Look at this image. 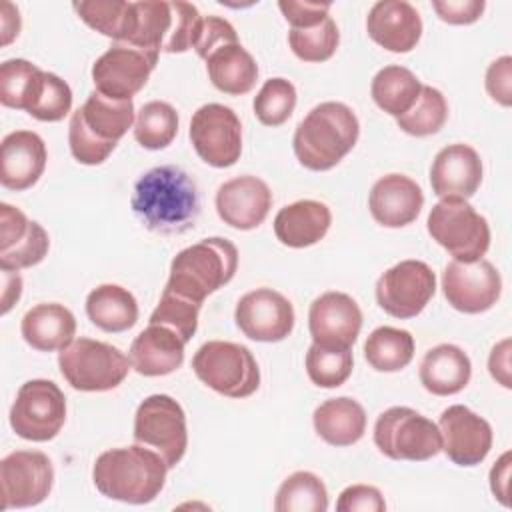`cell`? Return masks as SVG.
<instances>
[{
    "mask_svg": "<svg viewBox=\"0 0 512 512\" xmlns=\"http://www.w3.org/2000/svg\"><path fill=\"white\" fill-rule=\"evenodd\" d=\"M316 434L332 446H352L366 432V412L348 396L322 402L312 414Z\"/></svg>",
    "mask_w": 512,
    "mask_h": 512,
    "instance_id": "28",
    "label": "cell"
},
{
    "mask_svg": "<svg viewBox=\"0 0 512 512\" xmlns=\"http://www.w3.org/2000/svg\"><path fill=\"white\" fill-rule=\"evenodd\" d=\"M360 124L350 106L322 102L296 126L292 148L298 162L314 172L334 168L356 144Z\"/></svg>",
    "mask_w": 512,
    "mask_h": 512,
    "instance_id": "3",
    "label": "cell"
},
{
    "mask_svg": "<svg viewBox=\"0 0 512 512\" xmlns=\"http://www.w3.org/2000/svg\"><path fill=\"white\" fill-rule=\"evenodd\" d=\"M208 78L224 94H248L258 80V64L252 54L240 44H226L206 58Z\"/></svg>",
    "mask_w": 512,
    "mask_h": 512,
    "instance_id": "29",
    "label": "cell"
},
{
    "mask_svg": "<svg viewBox=\"0 0 512 512\" xmlns=\"http://www.w3.org/2000/svg\"><path fill=\"white\" fill-rule=\"evenodd\" d=\"M482 182V160L468 144L442 148L430 166L432 192L440 198H470Z\"/></svg>",
    "mask_w": 512,
    "mask_h": 512,
    "instance_id": "22",
    "label": "cell"
},
{
    "mask_svg": "<svg viewBox=\"0 0 512 512\" xmlns=\"http://www.w3.org/2000/svg\"><path fill=\"white\" fill-rule=\"evenodd\" d=\"M0 28H2V46H8L20 32V14L18 8L12 2H2V12H0Z\"/></svg>",
    "mask_w": 512,
    "mask_h": 512,
    "instance_id": "54",
    "label": "cell"
},
{
    "mask_svg": "<svg viewBox=\"0 0 512 512\" xmlns=\"http://www.w3.org/2000/svg\"><path fill=\"white\" fill-rule=\"evenodd\" d=\"M340 42L336 22L328 16L322 22L306 28H290L288 44L304 62H324L334 56Z\"/></svg>",
    "mask_w": 512,
    "mask_h": 512,
    "instance_id": "40",
    "label": "cell"
},
{
    "mask_svg": "<svg viewBox=\"0 0 512 512\" xmlns=\"http://www.w3.org/2000/svg\"><path fill=\"white\" fill-rule=\"evenodd\" d=\"M58 366L74 390L106 392L124 382L132 364L108 342L78 338L58 352Z\"/></svg>",
    "mask_w": 512,
    "mask_h": 512,
    "instance_id": "6",
    "label": "cell"
},
{
    "mask_svg": "<svg viewBox=\"0 0 512 512\" xmlns=\"http://www.w3.org/2000/svg\"><path fill=\"white\" fill-rule=\"evenodd\" d=\"M48 152L44 140L32 130H16L2 138L0 182L4 188L22 192L32 188L44 168Z\"/></svg>",
    "mask_w": 512,
    "mask_h": 512,
    "instance_id": "21",
    "label": "cell"
},
{
    "mask_svg": "<svg viewBox=\"0 0 512 512\" xmlns=\"http://www.w3.org/2000/svg\"><path fill=\"white\" fill-rule=\"evenodd\" d=\"M472 376L468 354L454 344L430 348L420 362V382L434 396H452L466 388Z\"/></svg>",
    "mask_w": 512,
    "mask_h": 512,
    "instance_id": "27",
    "label": "cell"
},
{
    "mask_svg": "<svg viewBox=\"0 0 512 512\" xmlns=\"http://www.w3.org/2000/svg\"><path fill=\"white\" fill-rule=\"evenodd\" d=\"M442 290L454 310L480 314L498 302L502 278L496 266L484 258L476 262L452 260L442 272Z\"/></svg>",
    "mask_w": 512,
    "mask_h": 512,
    "instance_id": "15",
    "label": "cell"
},
{
    "mask_svg": "<svg viewBox=\"0 0 512 512\" xmlns=\"http://www.w3.org/2000/svg\"><path fill=\"white\" fill-rule=\"evenodd\" d=\"M374 444L390 460L424 462L442 450L438 424L408 406L384 410L374 424Z\"/></svg>",
    "mask_w": 512,
    "mask_h": 512,
    "instance_id": "8",
    "label": "cell"
},
{
    "mask_svg": "<svg viewBox=\"0 0 512 512\" xmlns=\"http://www.w3.org/2000/svg\"><path fill=\"white\" fill-rule=\"evenodd\" d=\"M42 70L24 60L12 58L0 64V102L6 108L14 110H28L38 84L42 80Z\"/></svg>",
    "mask_w": 512,
    "mask_h": 512,
    "instance_id": "37",
    "label": "cell"
},
{
    "mask_svg": "<svg viewBox=\"0 0 512 512\" xmlns=\"http://www.w3.org/2000/svg\"><path fill=\"white\" fill-rule=\"evenodd\" d=\"M66 422V396L52 380L24 382L10 408V426L16 436L30 442H48Z\"/></svg>",
    "mask_w": 512,
    "mask_h": 512,
    "instance_id": "10",
    "label": "cell"
},
{
    "mask_svg": "<svg viewBox=\"0 0 512 512\" xmlns=\"http://www.w3.org/2000/svg\"><path fill=\"white\" fill-rule=\"evenodd\" d=\"M280 12L292 28H306L328 18L330 2H298V0H280Z\"/></svg>",
    "mask_w": 512,
    "mask_h": 512,
    "instance_id": "48",
    "label": "cell"
},
{
    "mask_svg": "<svg viewBox=\"0 0 512 512\" xmlns=\"http://www.w3.org/2000/svg\"><path fill=\"white\" fill-rule=\"evenodd\" d=\"M72 108V90L56 74L44 72L38 90L28 106V114L40 122H58Z\"/></svg>",
    "mask_w": 512,
    "mask_h": 512,
    "instance_id": "43",
    "label": "cell"
},
{
    "mask_svg": "<svg viewBox=\"0 0 512 512\" xmlns=\"http://www.w3.org/2000/svg\"><path fill=\"white\" fill-rule=\"evenodd\" d=\"M234 320L250 340L280 342L294 328V308L284 294L272 288H256L238 300Z\"/></svg>",
    "mask_w": 512,
    "mask_h": 512,
    "instance_id": "16",
    "label": "cell"
},
{
    "mask_svg": "<svg viewBox=\"0 0 512 512\" xmlns=\"http://www.w3.org/2000/svg\"><path fill=\"white\" fill-rule=\"evenodd\" d=\"M364 358L378 372H398L414 358V338L408 330L378 326L364 342Z\"/></svg>",
    "mask_w": 512,
    "mask_h": 512,
    "instance_id": "34",
    "label": "cell"
},
{
    "mask_svg": "<svg viewBox=\"0 0 512 512\" xmlns=\"http://www.w3.org/2000/svg\"><path fill=\"white\" fill-rule=\"evenodd\" d=\"M158 54L126 42H114L92 64V82L108 98L132 100L146 86L150 72L156 68Z\"/></svg>",
    "mask_w": 512,
    "mask_h": 512,
    "instance_id": "12",
    "label": "cell"
},
{
    "mask_svg": "<svg viewBox=\"0 0 512 512\" xmlns=\"http://www.w3.org/2000/svg\"><path fill=\"white\" fill-rule=\"evenodd\" d=\"M234 42H238V34L228 20L220 16H204L194 50L202 60H206L214 50Z\"/></svg>",
    "mask_w": 512,
    "mask_h": 512,
    "instance_id": "46",
    "label": "cell"
},
{
    "mask_svg": "<svg viewBox=\"0 0 512 512\" xmlns=\"http://www.w3.org/2000/svg\"><path fill=\"white\" fill-rule=\"evenodd\" d=\"M362 328V310L344 292L320 294L308 310V330L312 342L324 348H352Z\"/></svg>",
    "mask_w": 512,
    "mask_h": 512,
    "instance_id": "17",
    "label": "cell"
},
{
    "mask_svg": "<svg viewBox=\"0 0 512 512\" xmlns=\"http://www.w3.org/2000/svg\"><path fill=\"white\" fill-rule=\"evenodd\" d=\"M366 32L384 50L404 54L420 42L422 18L406 0H380L368 12Z\"/></svg>",
    "mask_w": 512,
    "mask_h": 512,
    "instance_id": "20",
    "label": "cell"
},
{
    "mask_svg": "<svg viewBox=\"0 0 512 512\" xmlns=\"http://www.w3.org/2000/svg\"><path fill=\"white\" fill-rule=\"evenodd\" d=\"M436 292V276L422 260H402L376 282L378 306L400 320L418 316Z\"/></svg>",
    "mask_w": 512,
    "mask_h": 512,
    "instance_id": "13",
    "label": "cell"
},
{
    "mask_svg": "<svg viewBox=\"0 0 512 512\" xmlns=\"http://www.w3.org/2000/svg\"><path fill=\"white\" fill-rule=\"evenodd\" d=\"M486 92L500 106L512 104V58L502 56L486 70Z\"/></svg>",
    "mask_w": 512,
    "mask_h": 512,
    "instance_id": "49",
    "label": "cell"
},
{
    "mask_svg": "<svg viewBox=\"0 0 512 512\" xmlns=\"http://www.w3.org/2000/svg\"><path fill=\"white\" fill-rule=\"evenodd\" d=\"M168 466L162 456L142 444L102 452L92 468L98 492L126 504H148L164 488Z\"/></svg>",
    "mask_w": 512,
    "mask_h": 512,
    "instance_id": "2",
    "label": "cell"
},
{
    "mask_svg": "<svg viewBox=\"0 0 512 512\" xmlns=\"http://www.w3.org/2000/svg\"><path fill=\"white\" fill-rule=\"evenodd\" d=\"M338 512H384L382 492L370 484H352L344 488L336 502Z\"/></svg>",
    "mask_w": 512,
    "mask_h": 512,
    "instance_id": "47",
    "label": "cell"
},
{
    "mask_svg": "<svg viewBox=\"0 0 512 512\" xmlns=\"http://www.w3.org/2000/svg\"><path fill=\"white\" fill-rule=\"evenodd\" d=\"M214 202L224 224L236 230H254L272 208V192L262 178L246 174L224 182Z\"/></svg>",
    "mask_w": 512,
    "mask_h": 512,
    "instance_id": "19",
    "label": "cell"
},
{
    "mask_svg": "<svg viewBox=\"0 0 512 512\" xmlns=\"http://www.w3.org/2000/svg\"><path fill=\"white\" fill-rule=\"evenodd\" d=\"M422 206V188L404 174H386L378 178L368 196L370 214L384 228H402L412 224Z\"/></svg>",
    "mask_w": 512,
    "mask_h": 512,
    "instance_id": "23",
    "label": "cell"
},
{
    "mask_svg": "<svg viewBox=\"0 0 512 512\" xmlns=\"http://www.w3.org/2000/svg\"><path fill=\"white\" fill-rule=\"evenodd\" d=\"M84 124L88 130L102 142L118 144V140L132 128L134 124V104L132 100H114L98 90L90 92L82 108Z\"/></svg>",
    "mask_w": 512,
    "mask_h": 512,
    "instance_id": "31",
    "label": "cell"
},
{
    "mask_svg": "<svg viewBox=\"0 0 512 512\" xmlns=\"http://www.w3.org/2000/svg\"><path fill=\"white\" fill-rule=\"evenodd\" d=\"M2 508H28L44 502L54 484L52 460L40 450H16L0 462Z\"/></svg>",
    "mask_w": 512,
    "mask_h": 512,
    "instance_id": "14",
    "label": "cell"
},
{
    "mask_svg": "<svg viewBox=\"0 0 512 512\" xmlns=\"http://www.w3.org/2000/svg\"><path fill=\"white\" fill-rule=\"evenodd\" d=\"M86 314L96 328L116 334L136 324L138 302L120 284H100L86 298Z\"/></svg>",
    "mask_w": 512,
    "mask_h": 512,
    "instance_id": "30",
    "label": "cell"
},
{
    "mask_svg": "<svg viewBox=\"0 0 512 512\" xmlns=\"http://www.w3.org/2000/svg\"><path fill=\"white\" fill-rule=\"evenodd\" d=\"M190 142L208 166H234L242 154L240 118L224 104H204L190 120Z\"/></svg>",
    "mask_w": 512,
    "mask_h": 512,
    "instance_id": "11",
    "label": "cell"
},
{
    "mask_svg": "<svg viewBox=\"0 0 512 512\" xmlns=\"http://www.w3.org/2000/svg\"><path fill=\"white\" fill-rule=\"evenodd\" d=\"M72 8L92 30L114 42H130L136 28V2L124 0H80Z\"/></svg>",
    "mask_w": 512,
    "mask_h": 512,
    "instance_id": "32",
    "label": "cell"
},
{
    "mask_svg": "<svg viewBox=\"0 0 512 512\" xmlns=\"http://www.w3.org/2000/svg\"><path fill=\"white\" fill-rule=\"evenodd\" d=\"M422 82L404 66H384L372 78V100L380 110L398 118L406 114L418 100Z\"/></svg>",
    "mask_w": 512,
    "mask_h": 512,
    "instance_id": "33",
    "label": "cell"
},
{
    "mask_svg": "<svg viewBox=\"0 0 512 512\" xmlns=\"http://www.w3.org/2000/svg\"><path fill=\"white\" fill-rule=\"evenodd\" d=\"M68 144H70L72 156L80 164H86V166L102 164L114 152V148H116V144L102 142V140H98L88 130V126L82 120L80 110H76L72 114V118H70V124H68Z\"/></svg>",
    "mask_w": 512,
    "mask_h": 512,
    "instance_id": "45",
    "label": "cell"
},
{
    "mask_svg": "<svg viewBox=\"0 0 512 512\" xmlns=\"http://www.w3.org/2000/svg\"><path fill=\"white\" fill-rule=\"evenodd\" d=\"M50 248L48 232L38 224L30 222L28 230L20 240H16L10 248L0 250V268L8 272H18L22 268L36 266L44 260Z\"/></svg>",
    "mask_w": 512,
    "mask_h": 512,
    "instance_id": "44",
    "label": "cell"
},
{
    "mask_svg": "<svg viewBox=\"0 0 512 512\" xmlns=\"http://www.w3.org/2000/svg\"><path fill=\"white\" fill-rule=\"evenodd\" d=\"M276 512H326L328 492L324 482L306 470L290 474L274 498Z\"/></svg>",
    "mask_w": 512,
    "mask_h": 512,
    "instance_id": "35",
    "label": "cell"
},
{
    "mask_svg": "<svg viewBox=\"0 0 512 512\" xmlns=\"http://www.w3.org/2000/svg\"><path fill=\"white\" fill-rule=\"evenodd\" d=\"M28 226H30V220L20 208H14L12 204L2 202L0 204V250H6L16 240H20L28 230Z\"/></svg>",
    "mask_w": 512,
    "mask_h": 512,
    "instance_id": "51",
    "label": "cell"
},
{
    "mask_svg": "<svg viewBox=\"0 0 512 512\" xmlns=\"http://www.w3.org/2000/svg\"><path fill=\"white\" fill-rule=\"evenodd\" d=\"M192 370L200 382L228 398H246L260 386V368L254 354L236 342L210 340L202 344Z\"/></svg>",
    "mask_w": 512,
    "mask_h": 512,
    "instance_id": "5",
    "label": "cell"
},
{
    "mask_svg": "<svg viewBox=\"0 0 512 512\" xmlns=\"http://www.w3.org/2000/svg\"><path fill=\"white\" fill-rule=\"evenodd\" d=\"M354 358L350 348H324L312 344L306 352L308 378L320 388H338L352 374Z\"/></svg>",
    "mask_w": 512,
    "mask_h": 512,
    "instance_id": "39",
    "label": "cell"
},
{
    "mask_svg": "<svg viewBox=\"0 0 512 512\" xmlns=\"http://www.w3.org/2000/svg\"><path fill=\"white\" fill-rule=\"evenodd\" d=\"M510 452H504L498 462L492 466L490 470V490L494 494V498L504 504L510 506L508 500V480H510Z\"/></svg>",
    "mask_w": 512,
    "mask_h": 512,
    "instance_id": "53",
    "label": "cell"
},
{
    "mask_svg": "<svg viewBox=\"0 0 512 512\" xmlns=\"http://www.w3.org/2000/svg\"><path fill=\"white\" fill-rule=\"evenodd\" d=\"M184 340L162 324H148L130 346V364L142 376H166L184 362Z\"/></svg>",
    "mask_w": 512,
    "mask_h": 512,
    "instance_id": "24",
    "label": "cell"
},
{
    "mask_svg": "<svg viewBox=\"0 0 512 512\" xmlns=\"http://www.w3.org/2000/svg\"><path fill=\"white\" fill-rule=\"evenodd\" d=\"M254 114L264 126L284 124L296 108V88L286 78H270L254 96Z\"/></svg>",
    "mask_w": 512,
    "mask_h": 512,
    "instance_id": "41",
    "label": "cell"
},
{
    "mask_svg": "<svg viewBox=\"0 0 512 512\" xmlns=\"http://www.w3.org/2000/svg\"><path fill=\"white\" fill-rule=\"evenodd\" d=\"M448 120V104L444 94L438 88L422 84L420 96L414 106L396 118V124L402 132L410 136H430L440 132Z\"/></svg>",
    "mask_w": 512,
    "mask_h": 512,
    "instance_id": "38",
    "label": "cell"
},
{
    "mask_svg": "<svg viewBox=\"0 0 512 512\" xmlns=\"http://www.w3.org/2000/svg\"><path fill=\"white\" fill-rule=\"evenodd\" d=\"M178 134V112L162 100L146 102L134 122V138L146 150H162Z\"/></svg>",
    "mask_w": 512,
    "mask_h": 512,
    "instance_id": "36",
    "label": "cell"
},
{
    "mask_svg": "<svg viewBox=\"0 0 512 512\" xmlns=\"http://www.w3.org/2000/svg\"><path fill=\"white\" fill-rule=\"evenodd\" d=\"M202 304H196L180 294L164 288L158 306L150 314L152 324H162L174 330L184 342H190L198 328V312Z\"/></svg>",
    "mask_w": 512,
    "mask_h": 512,
    "instance_id": "42",
    "label": "cell"
},
{
    "mask_svg": "<svg viewBox=\"0 0 512 512\" xmlns=\"http://www.w3.org/2000/svg\"><path fill=\"white\" fill-rule=\"evenodd\" d=\"M510 338H504L502 342H498L488 358V370L492 374V378L502 384L504 388H512V380H510Z\"/></svg>",
    "mask_w": 512,
    "mask_h": 512,
    "instance_id": "52",
    "label": "cell"
},
{
    "mask_svg": "<svg viewBox=\"0 0 512 512\" xmlns=\"http://www.w3.org/2000/svg\"><path fill=\"white\" fill-rule=\"evenodd\" d=\"M236 268L238 250L230 240L202 238L172 258L166 290L202 304L208 294L234 278Z\"/></svg>",
    "mask_w": 512,
    "mask_h": 512,
    "instance_id": "4",
    "label": "cell"
},
{
    "mask_svg": "<svg viewBox=\"0 0 512 512\" xmlns=\"http://www.w3.org/2000/svg\"><path fill=\"white\" fill-rule=\"evenodd\" d=\"M332 224L330 208L318 200H298L278 210L274 234L288 248H306L320 242Z\"/></svg>",
    "mask_w": 512,
    "mask_h": 512,
    "instance_id": "26",
    "label": "cell"
},
{
    "mask_svg": "<svg viewBox=\"0 0 512 512\" xmlns=\"http://www.w3.org/2000/svg\"><path fill=\"white\" fill-rule=\"evenodd\" d=\"M2 278H4V288H2V314H6L12 304L20 298L22 294V280L18 276V272H8L2 270Z\"/></svg>",
    "mask_w": 512,
    "mask_h": 512,
    "instance_id": "55",
    "label": "cell"
},
{
    "mask_svg": "<svg viewBox=\"0 0 512 512\" xmlns=\"http://www.w3.org/2000/svg\"><path fill=\"white\" fill-rule=\"evenodd\" d=\"M134 440L162 456L174 468L186 454L188 430L182 406L168 394L144 398L134 414Z\"/></svg>",
    "mask_w": 512,
    "mask_h": 512,
    "instance_id": "9",
    "label": "cell"
},
{
    "mask_svg": "<svg viewBox=\"0 0 512 512\" xmlns=\"http://www.w3.org/2000/svg\"><path fill=\"white\" fill-rule=\"evenodd\" d=\"M22 338L38 352L64 350L76 334L74 314L58 302H42L30 308L20 322Z\"/></svg>",
    "mask_w": 512,
    "mask_h": 512,
    "instance_id": "25",
    "label": "cell"
},
{
    "mask_svg": "<svg viewBox=\"0 0 512 512\" xmlns=\"http://www.w3.org/2000/svg\"><path fill=\"white\" fill-rule=\"evenodd\" d=\"M432 8L436 10L442 22L464 26V24L476 22L482 16L486 2L484 0H444V2L436 0L432 2Z\"/></svg>",
    "mask_w": 512,
    "mask_h": 512,
    "instance_id": "50",
    "label": "cell"
},
{
    "mask_svg": "<svg viewBox=\"0 0 512 512\" xmlns=\"http://www.w3.org/2000/svg\"><path fill=\"white\" fill-rule=\"evenodd\" d=\"M444 454L458 466L480 464L492 448V426L464 404L448 406L438 420Z\"/></svg>",
    "mask_w": 512,
    "mask_h": 512,
    "instance_id": "18",
    "label": "cell"
},
{
    "mask_svg": "<svg viewBox=\"0 0 512 512\" xmlns=\"http://www.w3.org/2000/svg\"><path fill=\"white\" fill-rule=\"evenodd\" d=\"M426 228L458 262H476L490 248L488 220L462 198H440L428 214Z\"/></svg>",
    "mask_w": 512,
    "mask_h": 512,
    "instance_id": "7",
    "label": "cell"
},
{
    "mask_svg": "<svg viewBox=\"0 0 512 512\" xmlns=\"http://www.w3.org/2000/svg\"><path fill=\"white\" fill-rule=\"evenodd\" d=\"M130 206L148 230L172 236L194 228L200 214V196L190 174L164 164L136 180Z\"/></svg>",
    "mask_w": 512,
    "mask_h": 512,
    "instance_id": "1",
    "label": "cell"
}]
</instances>
